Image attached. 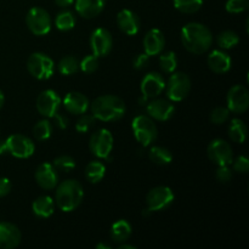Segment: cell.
Instances as JSON below:
<instances>
[{"label": "cell", "mask_w": 249, "mask_h": 249, "mask_svg": "<svg viewBox=\"0 0 249 249\" xmlns=\"http://www.w3.org/2000/svg\"><path fill=\"white\" fill-rule=\"evenodd\" d=\"M53 61L43 53H34L27 61V68L32 77L39 80H48L53 74Z\"/></svg>", "instance_id": "obj_5"}, {"label": "cell", "mask_w": 249, "mask_h": 249, "mask_svg": "<svg viewBox=\"0 0 249 249\" xmlns=\"http://www.w3.org/2000/svg\"><path fill=\"white\" fill-rule=\"evenodd\" d=\"M160 66L164 73H173L175 72L178 66V58L175 53L170 51V53H163L160 57Z\"/></svg>", "instance_id": "obj_34"}, {"label": "cell", "mask_w": 249, "mask_h": 249, "mask_svg": "<svg viewBox=\"0 0 249 249\" xmlns=\"http://www.w3.org/2000/svg\"><path fill=\"white\" fill-rule=\"evenodd\" d=\"M165 45V39L162 32L157 28L150 29L143 38V49L148 56L160 55Z\"/></svg>", "instance_id": "obj_21"}, {"label": "cell", "mask_w": 249, "mask_h": 249, "mask_svg": "<svg viewBox=\"0 0 249 249\" xmlns=\"http://www.w3.org/2000/svg\"><path fill=\"white\" fill-rule=\"evenodd\" d=\"M53 165L56 170L70 173L71 170H73L75 168V162L71 156L63 155V156H60V157L55 158V160H53Z\"/></svg>", "instance_id": "obj_35"}, {"label": "cell", "mask_w": 249, "mask_h": 249, "mask_svg": "<svg viewBox=\"0 0 249 249\" xmlns=\"http://www.w3.org/2000/svg\"><path fill=\"white\" fill-rule=\"evenodd\" d=\"M215 178L219 182H226L230 181L232 179V170L229 168V165H218V169L215 172Z\"/></svg>", "instance_id": "obj_40"}, {"label": "cell", "mask_w": 249, "mask_h": 249, "mask_svg": "<svg viewBox=\"0 0 249 249\" xmlns=\"http://www.w3.org/2000/svg\"><path fill=\"white\" fill-rule=\"evenodd\" d=\"M97 68H99V57L95 56L94 53L89 56H85L82 60V62H79V70L87 73V74H91Z\"/></svg>", "instance_id": "obj_36"}, {"label": "cell", "mask_w": 249, "mask_h": 249, "mask_svg": "<svg viewBox=\"0 0 249 249\" xmlns=\"http://www.w3.org/2000/svg\"><path fill=\"white\" fill-rule=\"evenodd\" d=\"M207 155L216 165H230L233 160V152L230 143L221 139H215L209 143Z\"/></svg>", "instance_id": "obj_10"}, {"label": "cell", "mask_w": 249, "mask_h": 249, "mask_svg": "<svg viewBox=\"0 0 249 249\" xmlns=\"http://www.w3.org/2000/svg\"><path fill=\"white\" fill-rule=\"evenodd\" d=\"M207 62H208L212 72L216 73V74H224V73L229 72L232 66V60L230 56L221 50L212 51L208 55Z\"/></svg>", "instance_id": "obj_22"}, {"label": "cell", "mask_w": 249, "mask_h": 249, "mask_svg": "<svg viewBox=\"0 0 249 249\" xmlns=\"http://www.w3.org/2000/svg\"><path fill=\"white\" fill-rule=\"evenodd\" d=\"M229 136L233 142L243 143L247 138V125L241 119H232L229 126Z\"/></svg>", "instance_id": "obj_27"}, {"label": "cell", "mask_w": 249, "mask_h": 249, "mask_svg": "<svg viewBox=\"0 0 249 249\" xmlns=\"http://www.w3.org/2000/svg\"><path fill=\"white\" fill-rule=\"evenodd\" d=\"M95 119L102 122H114L125 114V104L123 100L114 95L99 96L90 105Z\"/></svg>", "instance_id": "obj_2"}, {"label": "cell", "mask_w": 249, "mask_h": 249, "mask_svg": "<svg viewBox=\"0 0 249 249\" xmlns=\"http://www.w3.org/2000/svg\"><path fill=\"white\" fill-rule=\"evenodd\" d=\"M36 109L39 113L46 118H53L58 112L61 106V99L53 90H44L36 99Z\"/></svg>", "instance_id": "obj_13"}, {"label": "cell", "mask_w": 249, "mask_h": 249, "mask_svg": "<svg viewBox=\"0 0 249 249\" xmlns=\"http://www.w3.org/2000/svg\"><path fill=\"white\" fill-rule=\"evenodd\" d=\"M53 133V125L49 121H40L34 125L33 128V135L38 141H45L48 140Z\"/></svg>", "instance_id": "obj_33"}, {"label": "cell", "mask_w": 249, "mask_h": 249, "mask_svg": "<svg viewBox=\"0 0 249 249\" xmlns=\"http://www.w3.org/2000/svg\"><path fill=\"white\" fill-rule=\"evenodd\" d=\"M28 29L34 36H46L51 31V17L46 10L41 7H32L26 16Z\"/></svg>", "instance_id": "obj_7"}, {"label": "cell", "mask_w": 249, "mask_h": 249, "mask_svg": "<svg viewBox=\"0 0 249 249\" xmlns=\"http://www.w3.org/2000/svg\"><path fill=\"white\" fill-rule=\"evenodd\" d=\"M4 101H5L4 94H2V91H1V90H0V109H1L2 105H4Z\"/></svg>", "instance_id": "obj_49"}, {"label": "cell", "mask_w": 249, "mask_h": 249, "mask_svg": "<svg viewBox=\"0 0 249 249\" xmlns=\"http://www.w3.org/2000/svg\"><path fill=\"white\" fill-rule=\"evenodd\" d=\"M131 225L124 219L117 220L111 228V238L117 243H123L131 236Z\"/></svg>", "instance_id": "obj_25"}, {"label": "cell", "mask_w": 249, "mask_h": 249, "mask_svg": "<svg viewBox=\"0 0 249 249\" xmlns=\"http://www.w3.org/2000/svg\"><path fill=\"white\" fill-rule=\"evenodd\" d=\"M6 152H9V151H7L6 140H0V156L4 155V153Z\"/></svg>", "instance_id": "obj_46"}, {"label": "cell", "mask_w": 249, "mask_h": 249, "mask_svg": "<svg viewBox=\"0 0 249 249\" xmlns=\"http://www.w3.org/2000/svg\"><path fill=\"white\" fill-rule=\"evenodd\" d=\"M83 197H84V190L77 180H65L56 189V204L65 213L75 211L82 203Z\"/></svg>", "instance_id": "obj_3"}, {"label": "cell", "mask_w": 249, "mask_h": 249, "mask_svg": "<svg viewBox=\"0 0 249 249\" xmlns=\"http://www.w3.org/2000/svg\"><path fill=\"white\" fill-rule=\"evenodd\" d=\"M164 88V78L157 72L147 73L141 80V95H143L147 99H156L157 96H160Z\"/></svg>", "instance_id": "obj_15"}, {"label": "cell", "mask_w": 249, "mask_h": 249, "mask_svg": "<svg viewBox=\"0 0 249 249\" xmlns=\"http://www.w3.org/2000/svg\"><path fill=\"white\" fill-rule=\"evenodd\" d=\"M36 181L41 189L53 190L58 184V175L50 163H43L36 170Z\"/></svg>", "instance_id": "obj_17"}, {"label": "cell", "mask_w": 249, "mask_h": 249, "mask_svg": "<svg viewBox=\"0 0 249 249\" xmlns=\"http://www.w3.org/2000/svg\"><path fill=\"white\" fill-rule=\"evenodd\" d=\"M95 125V117L92 114H82L79 119H78L77 124H75V129L78 133L84 134L88 133L92 126Z\"/></svg>", "instance_id": "obj_37"}, {"label": "cell", "mask_w": 249, "mask_h": 249, "mask_svg": "<svg viewBox=\"0 0 249 249\" xmlns=\"http://www.w3.org/2000/svg\"><path fill=\"white\" fill-rule=\"evenodd\" d=\"M175 9L184 14H195L203 5V0H173Z\"/></svg>", "instance_id": "obj_32"}, {"label": "cell", "mask_w": 249, "mask_h": 249, "mask_svg": "<svg viewBox=\"0 0 249 249\" xmlns=\"http://www.w3.org/2000/svg\"><path fill=\"white\" fill-rule=\"evenodd\" d=\"M113 135L107 129H100L99 131L92 134L90 136L89 148L94 156L97 158H106L111 155L112 148H113Z\"/></svg>", "instance_id": "obj_9"}, {"label": "cell", "mask_w": 249, "mask_h": 249, "mask_svg": "<svg viewBox=\"0 0 249 249\" xmlns=\"http://www.w3.org/2000/svg\"><path fill=\"white\" fill-rule=\"evenodd\" d=\"M233 163V169L235 172L241 173V174H246L249 170V160L245 156H240V157L236 158L235 160H232Z\"/></svg>", "instance_id": "obj_41"}, {"label": "cell", "mask_w": 249, "mask_h": 249, "mask_svg": "<svg viewBox=\"0 0 249 249\" xmlns=\"http://www.w3.org/2000/svg\"><path fill=\"white\" fill-rule=\"evenodd\" d=\"M240 43V36L233 31H224L218 36V45L221 49H232Z\"/></svg>", "instance_id": "obj_31"}, {"label": "cell", "mask_w": 249, "mask_h": 249, "mask_svg": "<svg viewBox=\"0 0 249 249\" xmlns=\"http://www.w3.org/2000/svg\"><path fill=\"white\" fill-rule=\"evenodd\" d=\"M21 231L11 223H0V248L12 249L21 243Z\"/></svg>", "instance_id": "obj_19"}, {"label": "cell", "mask_w": 249, "mask_h": 249, "mask_svg": "<svg viewBox=\"0 0 249 249\" xmlns=\"http://www.w3.org/2000/svg\"><path fill=\"white\" fill-rule=\"evenodd\" d=\"M136 247L135 246H131V245H125V243H122L121 246H119V249H135Z\"/></svg>", "instance_id": "obj_47"}, {"label": "cell", "mask_w": 249, "mask_h": 249, "mask_svg": "<svg viewBox=\"0 0 249 249\" xmlns=\"http://www.w3.org/2000/svg\"><path fill=\"white\" fill-rule=\"evenodd\" d=\"M248 6V0H228L225 9L230 14H241V12L246 11Z\"/></svg>", "instance_id": "obj_39"}, {"label": "cell", "mask_w": 249, "mask_h": 249, "mask_svg": "<svg viewBox=\"0 0 249 249\" xmlns=\"http://www.w3.org/2000/svg\"><path fill=\"white\" fill-rule=\"evenodd\" d=\"M148 62H150V56L147 53H139L134 60V67H135V70L141 71L147 67Z\"/></svg>", "instance_id": "obj_42"}, {"label": "cell", "mask_w": 249, "mask_h": 249, "mask_svg": "<svg viewBox=\"0 0 249 249\" xmlns=\"http://www.w3.org/2000/svg\"><path fill=\"white\" fill-rule=\"evenodd\" d=\"M131 128H133V133L136 141L141 143L143 147H148L150 145H152V142H155L156 139H157V126H156L155 122L152 121L151 117L136 116L133 119Z\"/></svg>", "instance_id": "obj_4"}, {"label": "cell", "mask_w": 249, "mask_h": 249, "mask_svg": "<svg viewBox=\"0 0 249 249\" xmlns=\"http://www.w3.org/2000/svg\"><path fill=\"white\" fill-rule=\"evenodd\" d=\"M175 107L170 101L164 99H156L148 102L147 113L152 119L160 122H165L170 119L174 114Z\"/></svg>", "instance_id": "obj_16"}, {"label": "cell", "mask_w": 249, "mask_h": 249, "mask_svg": "<svg viewBox=\"0 0 249 249\" xmlns=\"http://www.w3.org/2000/svg\"><path fill=\"white\" fill-rule=\"evenodd\" d=\"M229 116H230V111L228 107L219 106L211 112V121L214 124H224L229 119Z\"/></svg>", "instance_id": "obj_38"}, {"label": "cell", "mask_w": 249, "mask_h": 249, "mask_svg": "<svg viewBox=\"0 0 249 249\" xmlns=\"http://www.w3.org/2000/svg\"><path fill=\"white\" fill-rule=\"evenodd\" d=\"M181 41L189 53L201 55L211 48L213 36L207 26L197 22H191L181 29Z\"/></svg>", "instance_id": "obj_1"}, {"label": "cell", "mask_w": 249, "mask_h": 249, "mask_svg": "<svg viewBox=\"0 0 249 249\" xmlns=\"http://www.w3.org/2000/svg\"><path fill=\"white\" fill-rule=\"evenodd\" d=\"M113 39L111 33L106 28L95 29L90 36V48L92 53L97 57H105L112 50Z\"/></svg>", "instance_id": "obj_14"}, {"label": "cell", "mask_w": 249, "mask_h": 249, "mask_svg": "<svg viewBox=\"0 0 249 249\" xmlns=\"http://www.w3.org/2000/svg\"><path fill=\"white\" fill-rule=\"evenodd\" d=\"M55 26L57 27V29L63 32L71 31V29L74 28L75 26V16L73 12L67 11H61L60 14L56 16L55 18Z\"/></svg>", "instance_id": "obj_29"}, {"label": "cell", "mask_w": 249, "mask_h": 249, "mask_svg": "<svg viewBox=\"0 0 249 249\" xmlns=\"http://www.w3.org/2000/svg\"><path fill=\"white\" fill-rule=\"evenodd\" d=\"M32 211L38 218H50L55 211V203L50 196H40L32 204Z\"/></svg>", "instance_id": "obj_24"}, {"label": "cell", "mask_w": 249, "mask_h": 249, "mask_svg": "<svg viewBox=\"0 0 249 249\" xmlns=\"http://www.w3.org/2000/svg\"><path fill=\"white\" fill-rule=\"evenodd\" d=\"M229 111L235 114L245 113L249 107V92L243 85H235L231 88L226 96Z\"/></svg>", "instance_id": "obj_12"}, {"label": "cell", "mask_w": 249, "mask_h": 249, "mask_svg": "<svg viewBox=\"0 0 249 249\" xmlns=\"http://www.w3.org/2000/svg\"><path fill=\"white\" fill-rule=\"evenodd\" d=\"M79 71V62L73 56H66L58 62V72L62 75H72Z\"/></svg>", "instance_id": "obj_30"}, {"label": "cell", "mask_w": 249, "mask_h": 249, "mask_svg": "<svg viewBox=\"0 0 249 249\" xmlns=\"http://www.w3.org/2000/svg\"><path fill=\"white\" fill-rule=\"evenodd\" d=\"M53 118H55V121H56V124H57V126L60 129H66L67 128V125H68V119L66 118L65 116H63V114H60L57 112V113L55 114V116L53 117Z\"/></svg>", "instance_id": "obj_44"}, {"label": "cell", "mask_w": 249, "mask_h": 249, "mask_svg": "<svg viewBox=\"0 0 249 249\" xmlns=\"http://www.w3.org/2000/svg\"><path fill=\"white\" fill-rule=\"evenodd\" d=\"M62 104L68 113L77 114V116H82V114L87 113L88 108L90 107V102L88 97L80 94V92H68L65 99H63Z\"/></svg>", "instance_id": "obj_20"}, {"label": "cell", "mask_w": 249, "mask_h": 249, "mask_svg": "<svg viewBox=\"0 0 249 249\" xmlns=\"http://www.w3.org/2000/svg\"><path fill=\"white\" fill-rule=\"evenodd\" d=\"M55 2L60 7H68L74 2V0H55Z\"/></svg>", "instance_id": "obj_45"}, {"label": "cell", "mask_w": 249, "mask_h": 249, "mask_svg": "<svg viewBox=\"0 0 249 249\" xmlns=\"http://www.w3.org/2000/svg\"><path fill=\"white\" fill-rule=\"evenodd\" d=\"M105 173H106V167L100 160H92L85 167V178L91 184H97L101 181L105 177Z\"/></svg>", "instance_id": "obj_26"}, {"label": "cell", "mask_w": 249, "mask_h": 249, "mask_svg": "<svg viewBox=\"0 0 249 249\" xmlns=\"http://www.w3.org/2000/svg\"><path fill=\"white\" fill-rule=\"evenodd\" d=\"M11 191V182L7 178H0V198L7 196Z\"/></svg>", "instance_id": "obj_43"}, {"label": "cell", "mask_w": 249, "mask_h": 249, "mask_svg": "<svg viewBox=\"0 0 249 249\" xmlns=\"http://www.w3.org/2000/svg\"><path fill=\"white\" fill-rule=\"evenodd\" d=\"M117 24L126 36H135L140 31V18L131 10L123 9L117 15Z\"/></svg>", "instance_id": "obj_18"}, {"label": "cell", "mask_w": 249, "mask_h": 249, "mask_svg": "<svg viewBox=\"0 0 249 249\" xmlns=\"http://www.w3.org/2000/svg\"><path fill=\"white\" fill-rule=\"evenodd\" d=\"M97 249H111V247L107 245H105V243H99V245L96 246Z\"/></svg>", "instance_id": "obj_48"}, {"label": "cell", "mask_w": 249, "mask_h": 249, "mask_svg": "<svg viewBox=\"0 0 249 249\" xmlns=\"http://www.w3.org/2000/svg\"><path fill=\"white\" fill-rule=\"evenodd\" d=\"M7 143V151L11 153L14 157L21 158H29L34 153L36 150V146L34 142L26 135H22V134H14V135H10L6 139Z\"/></svg>", "instance_id": "obj_11"}, {"label": "cell", "mask_w": 249, "mask_h": 249, "mask_svg": "<svg viewBox=\"0 0 249 249\" xmlns=\"http://www.w3.org/2000/svg\"><path fill=\"white\" fill-rule=\"evenodd\" d=\"M106 0H75V11L84 18H94L105 9Z\"/></svg>", "instance_id": "obj_23"}, {"label": "cell", "mask_w": 249, "mask_h": 249, "mask_svg": "<svg viewBox=\"0 0 249 249\" xmlns=\"http://www.w3.org/2000/svg\"><path fill=\"white\" fill-rule=\"evenodd\" d=\"M174 192L168 186L153 187L146 196V204L151 212H160L172 206L174 202Z\"/></svg>", "instance_id": "obj_8"}, {"label": "cell", "mask_w": 249, "mask_h": 249, "mask_svg": "<svg viewBox=\"0 0 249 249\" xmlns=\"http://www.w3.org/2000/svg\"><path fill=\"white\" fill-rule=\"evenodd\" d=\"M148 157L157 165H167L173 160L172 152L162 146H152L148 152Z\"/></svg>", "instance_id": "obj_28"}, {"label": "cell", "mask_w": 249, "mask_h": 249, "mask_svg": "<svg viewBox=\"0 0 249 249\" xmlns=\"http://www.w3.org/2000/svg\"><path fill=\"white\" fill-rule=\"evenodd\" d=\"M191 90V80L186 73L173 72L167 84V97L170 101L179 102L186 99Z\"/></svg>", "instance_id": "obj_6"}]
</instances>
